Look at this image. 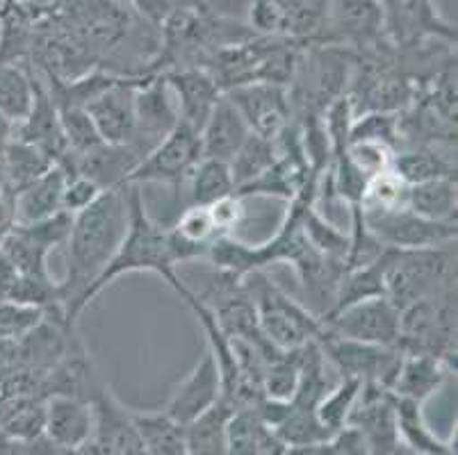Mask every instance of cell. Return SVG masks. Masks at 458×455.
Segmentation results:
<instances>
[{
  "label": "cell",
  "instance_id": "6da1fadb",
  "mask_svg": "<svg viewBox=\"0 0 458 455\" xmlns=\"http://www.w3.org/2000/svg\"><path fill=\"white\" fill-rule=\"evenodd\" d=\"M126 225V187L103 191L89 207L73 215L66 240V271L57 282L62 312L71 325H78V316L89 306L91 287L122 244Z\"/></svg>",
  "mask_w": 458,
  "mask_h": 455
},
{
  "label": "cell",
  "instance_id": "7a4b0ae2",
  "mask_svg": "<svg viewBox=\"0 0 458 455\" xmlns=\"http://www.w3.org/2000/svg\"><path fill=\"white\" fill-rule=\"evenodd\" d=\"M128 191V225L123 232V240L112 256L110 265L101 274V278L91 287L89 303L101 294L106 287L119 281L122 275L128 274H156L160 275L166 285L172 287L174 294L181 296L187 290L185 282L178 278L176 266L169 257L166 249V228H162L151 212L147 210L144 196L140 187L126 185Z\"/></svg>",
  "mask_w": 458,
  "mask_h": 455
},
{
  "label": "cell",
  "instance_id": "3957f363",
  "mask_svg": "<svg viewBox=\"0 0 458 455\" xmlns=\"http://www.w3.org/2000/svg\"><path fill=\"white\" fill-rule=\"evenodd\" d=\"M256 303L258 328L269 346L278 350H299L310 341H318L324 333V324L299 300L269 281L265 271H256L244 278Z\"/></svg>",
  "mask_w": 458,
  "mask_h": 455
},
{
  "label": "cell",
  "instance_id": "277c9868",
  "mask_svg": "<svg viewBox=\"0 0 458 455\" xmlns=\"http://www.w3.org/2000/svg\"><path fill=\"white\" fill-rule=\"evenodd\" d=\"M452 281H456V244L418 250L390 249L383 285L386 299L399 312Z\"/></svg>",
  "mask_w": 458,
  "mask_h": 455
},
{
  "label": "cell",
  "instance_id": "5b68a950",
  "mask_svg": "<svg viewBox=\"0 0 458 455\" xmlns=\"http://www.w3.org/2000/svg\"><path fill=\"white\" fill-rule=\"evenodd\" d=\"M318 346L327 362H331L343 378H353L363 385H378L388 392L397 378L403 358L397 346H377L347 340L327 328L319 335Z\"/></svg>",
  "mask_w": 458,
  "mask_h": 455
},
{
  "label": "cell",
  "instance_id": "8992f818",
  "mask_svg": "<svg viewBox=\"0 0 458 455\" xmlns=\"http://www.w3.org/2000/svg\"><path fill=\"white\" fill-rule=\"evenodd\" d=\"M201 135L185 123H178L162 137L128 178V185H172L181 187L191 169L201 162Z\"/></svg>",
  "mask_w": 458,
  "mask_h": 455
},
{
  "label": "cell",
  "instance_id": "52a82bcc",
  "mask_svg": "<svg viewBox=\"0 0 458 455\" xmlns=\"http://www.w3.org/2000/svg\"><path fill=\"white\" fill-rule=\"evenodd\" d=\"M363 212V223L369 235L383 246L393 250L436 249V246L456 244V223H438L415 215L408 207L402 210H368Z\"/></svg>",
  "mask_w": 458,
  "mask_h": 455
},
{
  "label": "cell",
  "instance_id": "ba28073f",
  "mask_svg": "<svg viewBox=\"0 0 458 455\" xmlns=\"http://www.w3.org/2000/svg\"><path fill=\"white\" fill-rule=\"evenodd\" d=\"M324 328L347 340L377 346H397L399 310L386 296L360 300L324 321Z\"/></svg>",
  "mask_w": 458,
  "mask_h": 455
},
{
  "label": "cell",
  "instance_id": "9c48e42d",
  "mask_svg": "<svg viewBox=\"0 0 458 455\" xmlns=\"http://www.w3.org/2000/svg\"><path fill=\"white\" fill-rule=\"evenodd\" d=\"M233 100V105L247 121L249 131L265 139H276L281 131L293 119L290 91L283 85L272 82H249L224 91Z\"/></svg>",
  "mask_w": 458,
  "mask_h": 455
},
{
  "label": "cell",
  "instance_id": "30bf717a",
  "mask_svg": "<svg viewBox=\"0 0 458 455\" xmlns=\"http://www.w3.org/2000/svg\"><path fill=\"white\" fill-rule=\"evenodd\" d=\"M347 426L360 435L369 455H394L402 446L393 394L378 385H363Z\"/></svg>",
  "mask_w": 458,
  "mask_h": 455
},
{
  "label": "cell",
  "instance_id": "8fae6325",
  "mask_svg": "<svg viewBox=\"0 0 458 455\" xmlns=\"http://www.w3.org/2000/svg\"><path fill=\"white\" fill-rule=\"evenodd\" d=\"M144 75L119 78L85 107L103 144H132L137 135L135 89Z\"/></svg>",
  "mask_w": 458,
  "mask_h": 455
},
{
  "label": "cell",
  "instance_id": "7c38bea8",
  "mask_svg": "<svg viewBox=\"0 0 458 455\" xmlns=\"http://www.w3.org/2000/svg\"><path fill=\"white\" fill-rule=\"evenodd\" d=\"M135 114L137 135L132 146L147 156L162 137L169 135L178 125L176 100L165 75L151 73L141 78L135 89Z\"/></svg>",
  "mask_w": 458,
  "mask_h": 455
},
{
  "label": "cell",
  "instance_id": "4fadbf2b",
  "mask_svg": "<svg viewBox=\"0 0 458 455\" xmlns=\"http://www.w3.org/2000/svg\"><path fill=\"white\" fill-rule=\"evenodd\" d=\"M222 400V375L210 350L201 356V360L191 367L190 374L176 385L174 394L169 396L162 410L176 419L178 424L187 426L194 419L215 408Z\"/></svg>",
  "mask_w": 458,
  "mask_h": 455
},
{
  "label": "cell",
  "instance_id": "5bb4252c",
  "mask_svg": "<svg viewBox=\"0 0 458 455\" xmlns=\"http://www.w3.org/2000/svg\"><path fill=\"white\" fill-rule=\"evenodd\" d=\"M394 44L415 48L427 37L456 41V30L438 14L431 0H378Z\"/></svg>",
  "mask_w": 458,
  "mask_h": 455
},
{
  "label": "cell",
  "instance_id": "9a60e30c",
  "mask_svg": "<svg viewBox=\"0 0 458 455\" xmlns=\"http://www.w3.org/2000/svg\"><path fill=\"white\" fill-rule=\"evenodd\" d=\"M162 75L176 100L178 123H185L201 132L208 116L215 110L216 100L224 94L222 87L216 85L210 71L203 66H176Z\"/></svg>",
  "mask_w": 458,
  "mask_h": 455
},
{
  "label": "cell",
  "instance_id": "2e32d148",
  "mask_svg": "<svg viewBox=\"0 0 458 455\" xmlns=\"http://www.w3.org/2000/svg\"><path fill=\"white\" fill-rule=\"evenodd\" d=\"M94 406V435L91 440L106 451V455H147L137 428L132 424L131 408L112 394L110 385H101L91 399Z\"/></svg>",
  "mask_w": 458,
  "mask_h": 455
},
{
  "label": "cell",
  "instance_id": "e0dca14e",
  "mask_svg": "<svg viewBox=\"0 0 458 455\" xmlns=\"http://www.w3.org/2000/svg\"><path fill=\"white\" fill-rule=\"evenodd\" d=\"M383 7L378 0H340V5L333 10L331 25L333 46H347V48L374 50L377 41L381 39Z\"/></svg>",
  "mask_w": 458,
  "mask_h": 455
},
{
  "label": "cell",
  "instance_id": "ac0fdd59",
  "mask_svg": "<svg viewBox=\"0 0 458 455\" xmlns=\"http://www.w3.org/2000/svg\"><path fill=\"white\" fill-rule=\"evenodd\" d=\"M293 269L297 271L299 282H301L308 303L306 308L322 321L333 308L337 285L343 281L347 266H344V262L331 260V257L310 249V244H306V249L293 262Z\"/></svg>",
  "mask_w": 458,
  "mask_h": 455
},
{
  "label": "cell",
  "instance_id": "d6986e66",
  "mask_svg": "<svg viewBox=\"0 0 458 455\" xmlns=\"http://www.w3.org/2000/svg\"><path fill=\"white\" fill-rule=\"evenodd\" d=\"M94 435V406L78 396H51L46 399L44 437L51 444L76 449Z\"/></svg>",
  "mask_w": 458,
  "mask_h": 455
},
{
  "label": "cell",
  "instance_id": "ffe728a7",
  "mask_svg": "<svg viewBox=\"0 0 458 455\" xmlns=\"http://www.w3.org/2000/svg\"><path fill=\"white\" fill-rule=\"evenodd\" d=\"M199 135H201L203 157L231 162V157L244 144V139L251 135V131H249L247 121L240 114V110L233 105V100L226 94H222Z\"/></svg>",
  "mask_w": 458,
  "mask_h": 455
},
{
  "label": "cell",
  "instance_id": "44dd1931",
  "mask_svg": "<svg viewBox=\"0 0 458 455\" xmlns=\"http://www.w3.org/2000/svg\"><path fill=\"white\" fill-rule=\"evenodd\" d=\"M66 185V169L62 164H53L41 173L37 181L19 190L12 198L14 207V223H37L62 210V194Z\"/></svg>",
  "mask_w": 458,
  "mask_h": 455
},
{
  "label": "cell",
  "instance_id": "7402d4cb",
  "mask_svg": "<svg viewBox=\"0 0 458 455\" xmlns=\"http://www.w3.org/2000/svg\"><path fill=\"white\" fill-rule=\"evenodd\" d=\"M452 369L454 367H449L440 358L424 356V353H403L390 394L424 403L428 396L440 390Z\"/></svg>",
  "mask_w": 458,
  "mask_h": 455
},
{
  "label": "cell",
  "instance_id": "603a6c76",
  "mask_svg": "<svg viewBox=\"0 0 458 455\" xmlns=\"http://www.w3.org/2000/svg\"><path fill=\"white\" fill-rule=\"evenodd\" d=\"M285 444L274 437L256 408H235L226 424V455H276Z\"/></svg>",
  "mask_w": 458,
  "mask_h": 455
},
{
  "label": "cell",
  "instance_id": "cb8c5ba5",
  "mask_svg": "<svg viewBox=\"0 0 458 455\" xmlns=\"http://www.w3.org/2000/svg\"><path fill=\"white\" fill-rule=\"evenodd\" d=\"M131 417L147 455L187 453L185 426L172 419L165 410H137V408H131Z\"/></svg>",
  "mask_w": 458,
  "mask_h": 455
},
{
  "label": "cell",
  "instance_id": "d4e9b609",
  "mask_svg": "<svg viewBox=\"0 0 458 455\" xmlns=\"http://www.w3.org/2000/svg\"><path fill=\"white\" fill-rule=\"evenodd\" d=\"M388 253L390 249H383L381 256L374 257L372 262L360 266H353L347 269L343 275V281L337 285L335 299H333V308L328 310V315L324 316V321L328 316L337 315L344 308L353 306V303H360V300L377 299V296H386V285H383V278H386V265H388Z\"/></svg>",
  "mask_w": 458,
  "mask_h": 455
},
{
  "label": "cell",
  "instance_id": "484cf974",
  "mask_svg": "<svg viewBox=\"0 0 458 455\" xmlns=\"http://www.w3.org/2000/svg\"><path fill=\"white\" fill-rule=\"evenodd\" d=\"M393 171L408 187L438 178H456V157L443 156L436 146H413L394 153Z\"/></svg>",
  "mask_w": 458,
  "mask_h": 455
},
{
  "label": "cell",
  "instance_id": "4316f807",
  "mask_svg": "<svg viewBox=\"0 0 458 455\" xmlns=\"http://www.w3.org/2000/svg\"><path fill=\"white\" fill-rule=\"evenodd\" d=\"M408 210L438 223H456L458 185L456 178L420 182L408 190Z\"/></svg>",
  "mask_w": 458,
  "mask_h": 455
},
{
  "label": "cell",
  "instance_id": "83f0119b",
  "mask_svg": "<svg viewBox=\"0 0 458 455\" xmlns=\"http://www.w3.org/2000/svg\"><path fill=\"white\" fill-rule=\"evenodd\" d=\"M187 190V206H212L216 200L235 194V181H233L228 162L201 157L187 181L182 182Z\"/></svg>",
  "mask_w": 458,
  "mask_h": 455
},
{
  "label": "cell",
  "instance_id": "f1b7e54d",
  "mask_svg": "<svg viewBox=\"0 0 458 455\" xmlns=\"http://www.w3.org/2000/svg\"><path fill=\"white\" fill-rule=\"evenodd\" d=\"M394 417H397L399 442H403V449L415 455H456L452 446L440 442L438 437L428 431V426L422 419V403L399 399L393 394Z\"/></svg>",
  "mask_w": 458,
  "mask_h": 455
},
{
  "label": "cell",
  "instance_id": "f546056e",
  "mask_svg": "<svg viewBox=\"0 0 458 455\" xmlns=\"http://www.w3.org/2000/svg\"><path fill=\"white\" fill-rule=\"evenodd\" d=\"M0 253L14 265L19 274L51 278V274H48V253H51V249L44 241L37 240L26 225H12L5 237L0 240Z\"/></svg>",
  "mask_w": 458,
  "mask_h": 455
},
{
  "label": "cell",
  "instance_id": "4dcf8cb0",
  "mask_svg": "<svg viewBox=\"0 0 458 455\" xmlns=\"http://www.w3.org/2000/svg\"><path fill=\"white\" fill-rule=\"evenodd\" d=\"M35 103V78L30 66H0V114L21 125L28 119Z\"/></svg>",
  "mask_w": 458,
  "mask_h": 455
},
{
  "label": "cell",
  "instance_id": "1f68e13d",
  "mask_svg": "<svg viewBox=\"0 0 458 455\" xmlns=\"http://www.w3.org/2000/svg\"><path fill=\"white\" fill-rule=\"evenodd\" d=\"M231 412L233 408L226 400H219L215 408L187 424L185 455H226V424Z\"/></svg>",
  "mask_w": 458,
  "mask_h": 455
},
{
  "label": "cell",
  "instance_id": "d6a6232c",
  "mask_svg": "<svg viewBox=\"0 0 458 455\" xmlns=\"http://www.w3.org/2000/svg\"><path fill=\"white\" fill-rule=\"evenodd\" d=\"M301 356L299 350H276L272 358L265 360L262 369V399L287 403L297 390L299 374H301Z\"/></svg>",
  "mask_w": 458,
  "mask_h": 455
},
{
  "label": "cell",
  "instance_id": "836d02e7",
  "mask_svg": "<svg viewBox=\"0 0 458 455\" xmlns=\"http://www.w3.org/2000/svg\"><path fill=\"white\" fill-rule=\"evenodd\" d=\"M301 231L306 241L310 244V249H315L318 253H322V256L331 257V260L344 262V266H347L349 246H352L349 231H344V228H340L337 223H333L331 219L319 215V212L315 210V206H310L303 212Z\"/></svg>",
  "mask_w": 458,
  "mask_h": 455
},
{
  "label": "cell",
  "instance_id": "e575fe53",
  "mask_svg": "<svg viewBox=\"0 0 458 455\" xmlns=\"http://www.w3.org/2000/svg\"><path fill=\"white\" fill-rule=\"evenodd\" d=\"M274 162H276V146H274V141L251 132L244 139V144L237 148L235 156L231 157V162H228L233 181H235V190L256 181L258 175L265 173Z\"/></svg>",
  "mask_w": 458,
  "mask_h": 455
},
{
  "label": "cell",
  "instance_id": "d590c367",
  "mask_svg": "<svg viewBox=\"0 0 458 455\" xmlns=\"http://www.w3.org/2000/svg\"><path fill=\"white\" fill-rule=\"evenodd\" d=\"M363 390V383L353 381V378H343L340 385L331 387L327 394L322 396V400L318 403V419L322 421L324 428H328L331 433L343 431L347 426L349 415H352L353 406H356L358 396Z\"/></svg>",
  "mask_w": 458,
  "mask_h": 455
},
{
  "label": "cell",
  "instance_id": "8d00e7d4",
  "mask_svg": "<svg viewBox=\"0 0 458 455\" xmlns=\"http://www.w3.org/2000/svg\"><path fill=\"white\" fill-rule=\"evenodd\" d=\"M374 141L399 150V114L394 112H360L353 114L349 128V144Z\"/></svg>",
  "mask_w": 458,
  "mask_h": 455
},
{
  "label": "cell",
  "instance_id": "74e56055",
  "mask_svg": "<svg viewBox=\"0 0 458 455\" xmlns=\"http://www.w3.org/2000/svg\"><path fill=\"white\" fill-rule=\"evenodd\" d=\"M408 190L411 187L394 173L393 169L369 178L365 187L360 207L368 210H402L408 207Z\"/></svg>",
  "mask_w": 458,
  "mask_h": 455
},
{
  "label": "cell",
  "instance_id": "f35d334b",
  "mask_svg": "<svg viewBox=\"0 0 458 455\" xmlns=\"http://www.w3.org/2000/svg\"><path fill=\"white\" fill-rule=\"evenodd\" d=\"M55 107H57V114H60L62 132H64V139L66 144H69L71 156H82V153H87V150L103 144L85 107H76V105H55Z\"/></svg>",
  "mask_w": 458,
  "mask_h": 455
},
{
  "label": "cell",
  "instance_id": "ab89813d",
  "mask_svg": "<svg viewBox=\"0 0 458 455\" xmlns=\"http://www.w3.org/2000/svg\"><path fill=\"white\" fill-rule=\"evenodd\" d=\"M181 240L197 246H208L216 237L215 225H212L210 212L203 206H185L178 212L174 225H169Z\"/></svg>",
  "mask_w": 458,
  "mask_h": 455
},
{
  "label": "cell",
  "instance_id": "60d3db41",
  "mask_svg": "<svg viewBox=\"0 0 458 455\" xmlns=\"http://www.w3.org/2000/svg\"><path fill=\"white\" fill-rule=\"evenodd\" d=\"M394 153H397V150L390 148V146L374 144V141H353L347 148L349 160L353 162V166H356L368 181L374 178V175L383 173V171L393 169Z\"/></svg>",
  "mask_w": 458,
  "mask_h": 455
},
{
  "label": "cell",
  "instance_id": "b9f144b4",
  "mask_svg": "<svg viewBox=\"0 0 458 455\" xmlns=\"http://www.w3.org/2000/svg\"><path fill=\"white\" fill-rule=\"evenodd\" d=\"M46 312L39 308H28L14 300L0 299V340H19L30 333Z\"/></svg>",
  "mask_w": 458,
  "mask_h": 455
},
{
  "label": "cell",
  "instance_id": "7bdbcfd3",
  "mask_svg": "<svg viewBox=\"0 0 458 455\" xmlns=\"http://www.w3.org/2000/svg\"><path fill=\"white\" fill-rule=\"evenodd\" d=\"M210 212L212 225H215L216 237L233 235L235 237L237 228H242L244 219H247V207H244V198L231 194L226 198L216 200L212 206H208Z\"/></svg>",
  "mask_w": 458,
  "mask_h": 455
},
{
  "label": "cell",
  "instance_id": "ee69618b",
  "mask_svg": "<svg viewBox=\"0 0 458 455\" xmlns=\"http://www.w3.org/2000/svg\"><path fill=\"white\" fill-rule=\"evenodd\" d=\"M103 190L96 182H91L85 175L76 173V171H66V185L64 194H62V210L69 215H78L85 207H89Z\"/></svg>",
  "mask_w": 458,
  "mask_h": 455
},
{
  "label": "cell",
  "instance_id": "f6af8a7d",
  "mask_svg": "<svg viewBox=\"0 0 458 455\" xmlns=\"http://www.w3.org/2000/svg\"><path fill=\"white\" fill-rule=\"evenodd\" d=\"M308 455H369V451L360 440V435L353 428L344 426L343 431H337L327 442L308 451Z\"/></svg>",
  "mask_w": 458,
  "mask_h": 455
},
{
  "label": "cell",
  "instance_id": "bcb514c9",
  "mask_svg": "<svg viewBox=\"0 0 458 455\" xmlns=\"http://www.w3.org/2000/svg\"><path fill=\"white\" fill-rule=\"evenodd\" d=\"M21 451H23V444L10 440L5 433L0 431V455H21Z\"/></svg>",
  "mask_w": 458,
  "mask_h": 455
},
{
  "label": "cell",
  "instance_id": "7dc6e473",
  "mask_svg": "<svg viewBox=\"0 0 458 455\" xmlns=\"http://www.w3.org/2000/svg\"><path fill=\"white\" fill-rule=\"evenodd\" d=\"M21 0H0V14H5V12H12L14 7H19Z\"/></svg>",
  "mask_w": 458,
  "mask_h": 455
}]
</instances>
